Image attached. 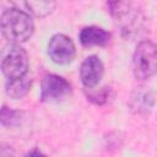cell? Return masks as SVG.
Wrapping results in <instances>:
<instances>
[{"mask_svg":"<svg viewBox=\"0 0 157 157\" xmlns=\"http://www.w3.org/2000/svg\"><path fill=\"white\" fill-rule=\"evenodd\" d=\"M34 29L33 21L23 10L9 9L0 16V32L1 34L13 44L27 40Z\"/></svg>","mask_w":157,"mask_h":157,"instance_id":"obj_1","label":"cell"},{"mask_svg":"<svg viewBox=\"0 0 157 157\" xmlns=\"http://www.w3.org/2000/svg\"><path fill=\"white\" fill-rule=\"evenodd\" d=\"M0 69L9 78H18L27 75L28 55L18 44H6L0 50Z\"/></svg>","mask_w":157,"mask_h":157,"instance_id":"obj_2","label":"cell"},{"mask_svg":"<svg viewBox=\"0 0 157 157\" xmlns=\"http://www.w3.org/2000/svg\"><path fill=\"white\" fill-rule=\"evenodd\" d=\"M134 75L139 80H147L156 74L157 48L151 40H142L137 44L132 58Z\"/></svg>","mask_w":157,"mask_h":157,"instance_id":"obj_3","label":"cell"},{"mask_svg":"<svg viewBox=\"0 0 157 157\" xmlns=\"http://www.w3.org/2000/svg\"><path fill=\"white\" fill-rule=\"evenodd\" d=\"M107 6L109 7V12L112 16L119 21L123 32L126 36H130L136 28L140 26V12L132 7L131 2L128 1H114L108 2Z\"/></svg>","mask_w":157,"mask_h":157,"instance_id":"obj_4","label":"cell"},{"mask_svg":"<svg viewBox=\"0 0 157 157\" xmlns=\"http://www.w3.org/2000/svg\"><path fill=\"white\" fill-rule=\"evenodd\" d=\"M75 44L70 37L58 33L53 36L48 44V54L50 59L56 64H67L75 58Z\"/></svg>","mask_w":157,"mask_h":157,"instance_id":"obj_5","label":"cell"},{"mask_svg":"<svg viewBox=\"0 0 157 157\" xmlns=\"http://www.w3.org/2000/svg\"><path fill=\"white\" fill-rule=\"evenodd\" d=\"M71 92V85L61 76L47 75L42 81L40 99L43 102H56Z\"/></svg>","mask_w":157,"mask_h":157,"instance_id":"obj_6","label":"cell"},{"mask_svg":"<svg viewBox=\"0 0 157 157\" xmlns=\"http://www.w3.org/2000/svg\"><path fill=\"white\" fill-rule=\"evenodd\" d=\"M104 74V66L101 59L96 55L87 56L81 64L80 76L86 88H93L99 83Z\"/></svg>","mask_w":157,"mask_h":157,"instance_id":"obj_7","label":"cell"},{"mask_svg":"<svg viewBox=\"0 0 157 157\" xmlns=\"http://www.w3.org/2000/svg\"><path fill=\"white\" fill-rule=\"evenodd\" d=\"M130 109L136 114H146L152 110L155 105V94L147 87H137L129 102Z\"/></svg>","mask_w":157,"mask_h":157,"instance_id":"obj_8","label":"cell"},{"mask_svg":"<svg viewBox=\"0 0 157 157\" xmlns=\"http://www.w3.org/2000/svg\"><path fill=\"white\" fill-rule=\"evenodd\" d=\"M110 39V34L97 26L85 27L80 32V42L83 47H93V45H105Z\"/></svg>","mask_w":157,"mask_h":157,"instance_id":"obj_9","label":"cell"},{"mask_svg":"<svg viewBox=\"0 0 157 157\" xmlns=\"http://www.w3.org/2000/svg\"><path fill=\"white\" fill-rule=\"evenodd\" d=\"M31 85H32L31 76L25 75V76L18 77V78L9 80L6 82L5 88H6L7 96H10L13 99H20L28 93V91L31 90Z\"/></svg>","mask_w":157,"mask_h":157,"instance_id":"obj_10","label":"cell"},{"mask_svg":"<svg viewBox=\"0 0 157 157\" xmlns=\"http://www.w3.org/2000/svg\"><path fill=\"white\" fill-rule=\"evenodd\" d=\"M23 5L31 13L37 17H44L49 15L55 7V2L52 1H27Z\"/></svg>","mask_w":157,"mask_h":157,"instance_id":"obj_11","label":"cell"},{"mask_svg":"<svg viewBox=\"0 0 157 157\" xmlns=\"http://www.w3.org/2000/svg\"><path fill=\"white\" fill-rule=\"evenodd\" d=\"M22 118V113L18 110L10 109L7 107H2L0 109V123L7 126H13L20 124Z\"/></svg>","mask_w":157,"mask_h":157,"instance_id":"obj_12","label":"cell"},{"mask_svg":"<svg viewBox=\"0 0 157 157\" xmlns=\"http://www.w3.org/2000/svg\"><path fill=\"white\" fill-rule=\"evenodd\" d=\"M87 92V99L92 101L96 104H104L110 98V88L109 87H102L98 91L93 88H88Z\"/></svg>","mask_w":157,"mask_h":157,"instance_id":"obj_13","label":"cell"},{"mask_svg":"<svg viewBox=\"0 0 157 157\" xmlns=\"http://www.w3.org/2000/svg\"><path fill=\"white\" fill-rule=\"evenodd\" d=\"M0 157H16L15 150L7 144H0Z\"/></svg>","mask_w":157,"mask_h":157,"instance_id":"obj_14","label":"cell"},{"mask_svg":"<svg viewBox=\"0 0 157 157\" xmlns=\"http://www.w3.org/2000/svg\"><path fill=\"white\" fill-rule=\"evenodd\" d=\"M26 157H45L39 150H32L31 152H28L26 155Z\"/></svg>","mask_w":157,"mask_h":157,"instance_id":"obj_15","label":"cell"}]
</instances>
